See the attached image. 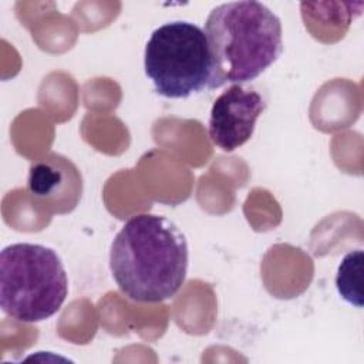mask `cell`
<instances>
[{"label": "cell", "mask_w": 364, "mask_h": 364, "mask_svg": "<svg viewBox=\"0 0 364 364\" xmlns=\"http://www.w3.org/2000/svg\"><path fill=\"white\" fill-rule=\"evenodd\" d=\"M266 108L264 98L253 88L232 84L215 101L209 117V138L225 152L246 144L256 128V121Z\"/></svg>", "instance_id": "cell-5"}, {"label": "cell", "mask_w": 364, "mask_h": 364, "mask_svg": "<svg viewBox=\"0 0 364 364\" xmlns=\"http://www.w3.org/2000/svg\"><path fill=\"white\" fill-rule=\"evenodd\" d=\"M27 193L34 205L48 213H70L81 199V172L67 156L48 154L30 165Z\"/></svg>", "instance_id": "cell-6"}, {"label": "cell", "mask_w": 364, "mask_h": 364, "mask_svg": "<svg viewBox=\"0 0 364 364\" xmlns=\"http://www.w3.org/2000/svg\"><path fill=\"white\" fill-rule=\"evenodd\" d=\"M203 31L212 63L209 90L257 78L283 51L280 18L260 1L213 7Z\"/></svg>", "instance_id": "cell-2"}, {"label": "cell", "mask_w": 364, "mask_h": 364, "mask_svg": "<svg viewBox=\"0 0 364 364\" xmlns=\"http://www.w3.org/2000/svg\"><path fill=\"white\" fill-rule=\"evenodd\" d=\"M144 68L156 94L165 98L209 90L212 63L205 31L181 20L159 26L145 46Z\"/></svg>", "instance_id": "cell-4"}, {"label": "cell", "mask_w": 364, "mask_h": 364, "mask_svg": "<svg viewBox=\"0 0 364 364\" xmlns=\"http://www.w3.org/2000/svg\"><path fill=\"white\" fill-rule=\"evenodd\" d=\"M363 267V250L357 249L348 252L337 269L336 286L340 296L350 304L361 309V269Z\"/></svg>", "instance_id": "cell-7"}, {"label": "cell", "mask_w": 364, "mask_h": 364, "mask_svg": "<svg viewBox=\"0 0 364 364\" xmlns=\"http://www.w3.org/2000/svg\"><path fill=\"white\" fill-rule=\"evenodd\" d=\"M68 294V277L55 250L38 243H13L0 253V307L21 323L54 316Z\"/></svg>", "instance_id": "cell-3"}, {"label": "cell", "mask_w": 364, "mask_h": 364, "mask_svg": "<svg viewBox=\"0 0 364 364\" xmlns=\"http://www.w3.org/2000/svg\"><path fill=\"white\" fill-rule=\"evenodd\" d=\"M188 242L169 219L141 213L128 219L109 249V269L118 289L138 303L173 297L188 272Z\"/></svg>", "instance_id": "cell-1"}]
</instances>
